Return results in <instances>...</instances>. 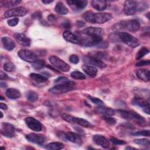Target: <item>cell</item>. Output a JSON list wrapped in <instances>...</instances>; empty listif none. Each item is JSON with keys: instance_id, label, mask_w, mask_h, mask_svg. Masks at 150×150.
<instances>
[{"instance_id": "obj_1", "label": "cell", "mask_w": 150, "mask_h": 150, "mask_svg": "<svg viewBox=\"0 0 150 150\" xmlns=\"http://www.w3.org/2000/svg\"><path fill=\"white\" fill-rule=\"evenodd\" d=\"M112 42H121L131 47L139 46V42L138 39L127 32H116L110 36Z\"/></svg>"}, {"instance_id": "obj_2", "label": "cell", "mask_w": 150, "mask_h": 150, "mask_svg": "<svg viewBox=\"0 0 150 150\" xmlns=\"http://www.w3.org/2000/svg\"><path fill=\"white\" fill-rule=\"evenodd\" d=\"M112 17V15L109 13H94L90 11H86L83 15V18L87 22L98 24H102L108 22L111 19Z\"/></svg>"}, {"instance_id": "obj_3", "label": "cell", "mask_w": 150, "mask_h": 150, "mask_svg": "<svg viewBox=\"0 0 150 150\" xmlns=\"http://www.w3.org/2000/svg\"><path fill=\"white\" fill-rule=\"evenodd\" d=\"M148 8L144 2L136 1H125L124 4V11L127 15H133L138 11H142Z\"/></svg>"}, {"instance_id": "obj_4", "label": "cell", "mask_w": 150, "mask_h": 150, "mask_svg": "<svg viewBox=\"0 0 150 150\" xmlns=\"http://www.w3.org/2000/svg\"><path fill=\"white\" fill-rule=\"evenodd\" d=\"M117 111L120 116L124 119L135 120L139 124H142L145 122L144 118L135 112L124 110H118Z\"/></svg>"}, {"instance_id": "obj_5", "label": "cell", "mask_w": 150, "mask_h": 150, "mask_svg": "<svg viewBox=\"0 0 150 150\" xmlns=\"http://www.w3.org/2000/svg\"><path fill=\"white\" fill-rule=\"evenodd\" d=\"M79 40L80 44L86 47H90L99 45L102 42L101 36H88V37H79Z\"/></svg>"}, {"instance_id": "obj_6", "label": "cell", "mask_w": 150, "mask_h": 150, "mask_svg": "<svg viewBox=\"0 0 150 150\" xmlns=\"http://www.w3.org/2000/svg\"><path fill=\"white\" fill-rule=\"evenodd\" d=\"M119 29L127 30L130 32H136L139 29L140 25L137 20L123 21L118 24Z\"/></svg>"}, {"instance_id": "obj_7", "label": "cell", "mask_w": 150, "mask_h": 150, "mask_svg": "<svg viewBox=\"0 0 150 150\" xmlns=\"http://www.w3.org/2000/svg\"><path fill=\"white\" fill-rule=\"evenodd\" d=\"M49 60L53 67L62 71L67 72L70 70V66L57 56H51L49 57Z\"/></svg>"}, {"instance_id": "obj_8", "label": "cell", "mask_w": 150, "mask_h": 150, "mask_svg": "<svg viewBox=\"0 0 150 150\" xmlns=\"http://www.w3.org/2000/svg\"><path fill=\"white\" fill-rule=\"evenodd\" d=\"M62 117L64 121L69 123L77 124L84 127H90L91 126V124H90V122H89L86 120H84L81 118L74 117L72 115H70L67 114H63L62 115Z\"/></svg>"}, {"instance_id": "obj_9", "label": "cell", "mask_w": 150, "mask_h": 150, "mask_svg": "<svg viewBox=\"0 0 150 150\" xmlns=\"http://www.w3.org/2000/svg\"><path fill=\"white\" fill-rule=\"evenodd\" d=\"M18 55L23 60L29 63H33L38 60L37 55L34 52L26 49L19 50Z\"/></svg>"}, {"instance_id": "obj_10", "label": "cell", "mask_w": 150, "mask_h": 150, "mask_svg": "<svg viewBox=\"0 0 150 150\" xmlns=\"http://www.w3.org/2000/svg\"><path fill=\"white\" fill-rule=\"evenodd\" d=\"M27 12L28 11L26 8L22 6H19L6 11V12H5L4 16L5 18H8L13 16H23L26 14Z\"/></svg>"}, {"instance_id": "obj_11", "label": "cell", "mask_w": 150, "mask_h": 150, "mask_svg": "<svg viewBox=\"0 0 150 150\" xmlns=\"http://www.w3.org/2000/svg\"><path fill=\"white\" fill-rule=\"evenodd\" d=\"M0 132L1 134L8 138H12L15 135V129L14 127L7 122H3L1 125Z\"/></svg>"}, {"instance_id": "obj_12", "label": "cell", "mask_w": 150, "mask_h": 150, "mask_svg": "<svg viewBox=\"0 0 150 150\" xmlns=\"http://www.w3.org/2000/svg\"><path fill=\"white\" fill-rule=\"evenodd\" d=\"M73 90H74V87L73 86L56 84L55 86L50 88L49 90V91L52 94H60Z\"/></svg>"}, {"instance_id": "obj_13", "label": "cell", "mask_w": 150, "mask_h": 150, "mask_svg": "<svg viewBox=\"0 0 150 150\" xmlns=\"http://www.w3.org/2000/svg\"><path fill=\"white\" fill-rule=\"evenodd\" d=\"M25 121L28 128L32 131L39 132L42 129V125L40 122L33 117H27L25 118Z\"/></svg>"}, {"instance_id": "obj_14", "label": "cell", "mask_w": 150, "mask_h": 150, "mask_svg": "<svg viewBox=\"0 0 150 150\" xmlns=\"http://www.w3.org/2000/svg\"><path fill=\"white\" fill-rule=\"evenodd\" d=\"M25 138L28 141L40 145H43L46 141V138L44 135L35 133L28 134L26 135Z\"/></svg>"}, {"instance_id": "obj_15", "label": "cell", "mask_w": 150, "mask_h": 150, "mask_svg": "<svg viewBox=\"0 0 150 150\" xmlns=\"http://www.w3.org/2000/svg\"><path fill=\"white\" fill-rule=\"evenodd\" d=\"M83 60L86 63L90 64L93 66H97L100 68H104L107 66L106 64L103 62L92 56H84L83 57Z\"/></svg>"}, {"instance_id": "obj_16", "label": "cell", "mask_w": 150, "mask_h": 150, "mask_svg": "<svg viewBox=\"0 0 150 150\" xmlns=\"http://www.w3.org/2000/svg\"><path fill=\"white\" fill-rule=\"evenodd\" d=\"M81 32L83 34L88 36H101V35L103 32V30L100 28L89 27L82 30Z\"/></svg>"}, {"instance_id": "obj_17", "label": "cell", "mask_w": 150, "mask_h": 150, "mask_svg": "<svg viewBox=\"0 0 150 150\" xmlns=\"http://www.w3.org/2000/svg\"><path fill=\"white\" fill-rule=\"evenodd\" d=\"M93 142L104 148H108L110 146V141L103 135H94L93 137Z\"/></svg>"}, {"instance_id": "obj_18", "label": "cell", "mask_w": 150, "mask_h": 150, "mask_svg": "<svg viewBox=\"0 0 150 150\" xmlns=\"http://www.w3.org/2000/svg\"><path fill=\"white\" fill-rule=\"evenodd\" d=\"M67 3L74 11L82 10L87 5V1L86 0L67 1Z\"/></svg>"}, {"instance_id": "obj_19", "label": "cell", "mask_w": 150, "mask_h": 150, "mask_svg": "<svg viewBox=\"0 0 150 150\" xmlns=\"http://www.w3.org/2000/svg\"><path fill=\"white\" fill-rule=\"evenodd\" d=\"M16 40L21 45L24 46H29L30 40L25 35L21 33H16L13 35Z\"/></svg>"}, {"instance_id": "obj_20", "label": "cell", "mask_w": 150, "mask_h": 150, "mask_svg": "<svg viewBox=\"0 0 150 150\" xmlns=\"http://www.w3.org/2000/svg\"><path fill=\"white\" fill-rule=\"evenodd\" d=\"M64 137L66 138V139L73 143L79 145H80L82 143L81 138H80V135L77 134L76 133L73 132H67L64 134Z\"/></svg>"}, {"instance_id": "obj_21", "label": "cell", "mask_w": 150, "mask_h": 150, "mask_svg": "<svg viewBox=\"0 0 150 150\" xmlns=\"http://www.w3.org/2000/svg\"><path fill=\"white\" fill-rule=\"evenodd\" d=\"M63 38L67 42L73 43H79V38L77 36L75 35L70 30H65L63 33Z\"/></svg>"}, {"instance_id": "obj_22", "label": "cell", "mask_w": 150, "mask_h": 150, "mask_svg": "<svg viewBox=\"0 0 150 150\" xmlns=\"http://www.w3.org/2000/svg\"><path fill=\"white\" fill-rule=\"evenodd\" d=\"M91 6L96 10L101 11L104 10L107 6V1L104 0H93L91 2Z\"/></svg>"}, {"instance_id": "obj_23", "label": "cell", "mask_w": 150, "mask_h": 150, "mask_svg": "<svg viewBox=\"0 0 150 150\" xmlns=\"http://www.w3.org/2000/svg\"><path fill=\"white\" fill-rule=\"evenodd\" d=\"M1 41L4 48L8 50H12L15 47V42L9 37H3Z\"/></svg>"}, {"instance_id": "obj_24", "label": "cell", "mask_w": 150, "mask_h": 150, "mask_svg": "<svg viewBox=\"0 0 150 150\" xmlns=\"http://www.w3.org/2000/svg\"><path fill=\"white\" fill-rule=\"evenodd\" d=\"M81 68L84 71V73L91 77H95L97 73V69L94 66H90L88 64H84L82 66Z\"/></svg>"}, {"instance_id": "obj_25", "label": "cell", "mask_w": 150, "mask_h": 150, "mask_svg": "<svg viewBox=\"0 0 150 150\" xmlns=\"http://www.w3.org/2000/svg\"><path fill=\"white\" fill-rule=\"evenodd\" d=\"M136 74L137 77L144 81H149V71L146 69H138L136 71Z\"/></svg>"}, {"instance_id": "obj_26", "label": "cell", "mask_w": 150, "mask_h": 150, "mask_svg": "<svg viewBox=\"0 0 150 150\" xmlns=\"http://www.w3.org/2000/svg\"><path fill=\"white\" fill-rule=\"evenodd\" d=\"M5 94H6V96L9 98L12 99V100L18 98L21 96V92L18 90H17L16 88H8L6 90Z\"/></svg>"}, {"instance_id": "obj_27", "label": "cell", "mask_w": 150, "mask_h": 150, "mask_svg": "<svg viewBox=\"0 0 150 150\" xmlns=\"http://www.w3.org/2000/svg\"><path fill=\"white\" fill-rule=\"evenodd\" d=\"M96 111L99 114L107 116H112L115 114V111L114 110L110 108L102 107V105L97 107L96 108Z\"/></svg>"}, {"instance_id": "obj_28", "label": "cell", "mask_w": 150, "mask_h": 150, "mask_svg": "<svg viewBox=\"0 0 150 150\" xmlns=\"http://www.w3.org/2000/svg\"><path fill=\"white\" fill-rule=\"evenodd\" d=\"M30 78L37 83H43L47 81V78L44 76L37 73H30L29 75Z\"/></svg>"}, {"instance_id": "obj_29", "label": "cell", "mask_w": 150, "mask_h": 150, "mask_svg": "<svg viewBox=\"0 0 150 150\" xmlns=\"http://www.w3.org/2000/svg\"><path fill=\"white\" fill-rule=\"evenodd\" d=\"M55 11L60 15H66L68 13V9L62 2H58L54 8Z\"/></svg>"}, {"instance_id": "obj_30", "label": "cell", "mask_w": 150, "mask_h": 150, "mask_svg": "<svg viewBox=\"0 0 150 150\" xmlns=\"http://www.w3.org/2000/svg\"><path fill=\"white\" fill-rule=\"evenodd\" d=\"M132 103L133 104L138 105L142 108L145 107L149 106V100L146 101V100H145L141 97H136L134 98L133 100H132Z\"/></svg>"}, {"instance_id": "obj_31", "label": "cell", "mask_w": 150, "mask_h": 150, "mask_svg": "<svg viewBox=\"0 0 150 150\" xmlns=\"http://www.w3.org/2000/svg\"><path fill=\"white\" fill-rule=\"evenodd\" d=\"M54 83L56 84H62V85H70V86H73L75 84V83L67 79V77H59L57 79H56Z\"/></svg>"}, {"instance_id": "obj_32", "label": "cell", "mask_w": 150, "mask_h": 150, "mask_svg": "<svg viewBox=\"0 0 150 150\" xmlns=\"http://www.w3.org/2000/svg\"><path fill=\"white\" fill-rule=\"evenodd\" d=\"M45 148L49 150H58L63 149L64 148V145L59 142H54L47 144Z\"/></svg>"}, {"instance_id": "obj_33", "label": "cell", "mask_w": 150, "mask_h": 150, "mask_svg": "<svg viewBox=\"0 0 150 150\" xmlns=\"http://www.w3.org/2000/svg\"><path fill=\"white\" fill-rule=\"evenodd\" d=\"M26 98L30 102H35L38 99V94L34 91H28L26 94Z\"/></svg>"}, {"instance_id": "obj_34", "label": "cell", "mask_w": 150, "mask_h": 150, "mask_svg": "<svg viewBox=\"0 0 150 150\" xmlns=\"http://www.w3.org/2000/svg\"><path fill=\"white\" fill-rule=\"evenodd\" d=\"M21 1L18 0H11V1H5L2 2V5L5 8H11L16 6L21 3Z\"/></svg>"}, {"instance_id": "obj_35", "label": "cell", "mask_w": 150, "mask_h": 150, "mask_svg": "<svg viewBox=\"0 0 150 150\" xmlns=\"http://www.w3.org/2000/svg\"><path fill=\"white\" fill-rule=\"evenodd\" d=\"M70 76L72 78L77 80H84L86 79V76L79 71H72L70 74Z\"/></svg>"}, {"instance_id": "obj_36", "label": "cell", "mask_w": 150, "mask_h": 150, "mask_svg": "<svg viewBox=\"0 0 150 150\" xmlns=\"http://www.w3.org/2000/svg\"><path fill=\"white\" fill-rule=\"evenodd\" d=\"M148 53H149V50L145 47H142L137 52L136 54V59L137 60L140 59L142 57H144L145 55L147 54Z\"/></svg>"}, {"instance_id": "obj_37", "label": "cell", "mask_w": 150, "mask_h": 150, "mask_svg": "<svg viewBox=\"0 0 150 150\" xmlns=\"http://www.w3.org/2000/svg\"><path fill=\"white\" fill-rule=\"evenodd\" d=\"M45 66V62L43 60H37L32 63V67L36 70H39L43 68Z\"/></svg>"}, {"instance_id": "obj_38", "label": "cell", "mask_w": 150, "mask_h": 150, "mask_svg": "<svg viewBox=\"0 0 150 150\" xmlns=\"http://www.w3.org/2000/svg\"><path fill=\"white\" fill-rule=\"evenodd\" d=\"M134 142L138 145L144 146H146V147H149V145H150L149 141L146 138L136 139H134Z\"/></svg>"}, {"instance_id": "obj_39", "label": "cell", "mask_w": 150, "mask_h": 150, "mask_svg": "<svg viewBox=\"0 0 150 150\" xmlns=\"http://www.w3.org/2000/svg\"><path fill=\"white\" fill-rule=\"evenodd\" d=\"M15 64L11 62H7V63H5L4 64V66H3V68L6 71H8V72H11L12 71V70H13L15 69Z\"/></svg>"}, {"instance_id": "obj_40", "label": "cell", "mask_w": 150, "mask_h": 150, "mask_svg": "<svg viewBox=\"0 0 150 150\" xmlns=\"http://www.w3.org/2000/svg\"><path fill=\"white\" fill-rule=\"evenodd\" d=\"M88 98L92 103H93L94 104H95L96 105H97L98 106L103 105L104 104L103 101L102 100H101L100 98H96L94 97H91L90 96H88Z\"/></svg>"}, {"instance_id": "obj_41", "label": "cell", "mask_w": 150, "mask_h": 150, "mask_svg": "<svg viewBox=\"0 0 150 150\" xmlns=\"http://www.w3.org/2000/svg\"><path fill=\"white\" fill-rule=\"evenodd\" d=\"M103 118L110 125H114L116 123V120L110 117V116H107V115H103Z\"/></svg>"}, {"instance_id": "obj_42", "label": "cell", "mask_w": 150, "mask_h": 150, "mask_svg": "<svg viewBox=\"0 0 150 150\" xmlns=\"http://www.w3.org/2000/svg\"><path fill=\"white\" fill-rule=\"evenodd\" d=\"M132 135L137 136V135H142V136H146L149 137V130H144L141 131H137L135 132L131 133Z\"/></svg>"}, {"instance_id": "obj_43", "label": "cell", "mask_w": 150, "mask_h": 150, "mask_svg": "<svg viewBox=\"0 0 150 150\" xmlns=\"http://www.w3.org/2000/svg\"><path fill=\"white\" fill-rule=\"evenodd\" d=\"M18 22H19V19L17 18H14L13 19L8 20L7 23H8V25L10 26H15L18 23Z\"/></svg>"}, {"instance_id": "obj_44", "label": "cell", "mask_w": 150, "mask_h": 150, "mask_svg": "<svg viewBox=\"0 0 150 150\" xmlns=\"http://www.w3.org/2000/svg\"><path fill=\"white\" fill-rule=\"evenodd\" d=\"M110 141L115 145H123V144H126V142L124 141L118 139H117L115 138H111L110 139Z\"/></svg>"}, {"instance_id": "obj_45", "label": "cell", "mask_w": 150, "mask_h": 150, "mask_svg": "<svg viewBox=\"0 0 150 150\" xmlns=\"http://www.w3.org/2000/svg\"><path fill=\"white\" fill-rule=\"evenodd\" d=\"M69 60L71 63L73 64H77L79 63V59L78 57V56L77 55L75 54H72L69 57Z\"/></svg>"}, {"instance_id": "obj_46", "label": "cell", "mask_w": 150, "mask_h": 150, "mask_svg": "<svg viewBox=\"0 0 150 150\" xmlns=\"http://www.w3.org/2000/svg\"><path fill=\"white\" fill-rule=\"evenodd\" d=\"M149 64V60H142L141 62H138L135 66L137 67H140V66H146Z\"/></svg>"}, {"instance_id": "obj_47", "label": "cell", "mask_w": 150, "mask_h": 150, "mask_svg": "<svg viewBox=\"0 0 150 150\" xmlns=\"http://www.w3.org/2000/svg\"><path fill=\"white\" fill-rule=\"evenodd\" d=\"M1 80H5L6 79L8 78V76L6 73H5L4 72H3L2 71H1Z\"/></svg>"}, {"instance_id": "obj_48", "label": "cell", "mask_w": 150, "mask_h": 150, "mask_svg": "<svg viewBox=\"0 0 150 150\" xmlns=\"http://www.w3.org/2000/svg\"><path fill=\"white\" fill-rule=\"evenodd\" d=\"M62 25H63V26L65 28V29H69V28H70V23L69 22H63V23H62Z\"/></svg>"}, {"instance_id": "obj_49", "label": "cell", "mask_w": 150, "mask_h": 150, "mask_svg": "<svg viewBox=\"0 0 150 150\" xmlns=\"http://www.w3.org/2000/svg\"><path fill=\"white\" fill-rule=\"evenodd\" d=\"M76 24H77V26H78V27H80V28H81V27H83V26H84V22H83V21H77V23H76Z\"/></svg>"}, {"instance_id": "obj_50", "label": "cell", "mask_w": 150, "mask_h": 150, "mask_svg": "<svg viewBox=\"0 0 150 150\" xmlns=\"http://www.w3.org/2000/svg\"><path fill=\"white\" fill-rule=\"evenodd\" d=\"M48 20L50 21L53 22V21H54L56 20V18H55V17H54V16L53 15L51 14V15L48 16Z\"/></svg>"}, {"instance_id": "obj_51", "label": "cell", "mask_w": 150, "mask_h": 150, "mask_svg": "<svg viewBox=\"0 0 150 150\" xmlns=\"http://www.w3.org/2000/svg\"><path fill=\"white\" fill-rule=\"evenodd\" d=\"M0 108L2 110H7L8 109V106L5 104H4L3 103H1Z\"/></svg>"}, {"instance_id": "obj_52", "label": "cell", "mask_w": 150, "mask_h": 150, "mask_svg": "<svg viewBox=\"0 0 150 150\" xmlns=\"http://www.w3.org/2000/svg\"><path fill=\"white\" fill-rule=\"evenodd\" d=\"M149 106L143 107V111L145 113H146L147 114H149Z\"/></svg>"}, {"instance_id": "obj_53", "label": "cell", "mask_w": 150, "mask_h": 150, "mask_svg": "<svg viewBox=\"0 0 150 150\" xmlns=\"http://www.w3.org/2000/svg\"><path fill=\"white\" fill-rule=\"evenodd\" d=\"M33 17H34L35 18H36V19H37V18H41V15H40V13H39L38 12H36V13H35L33 14Z\"/></svg>"}, {"instance_id": "obj_54", "label": "cell", "mask_w": 150, "mask_h": 150, "mask_svg": "<svg viewBox=\"0 0 150 150\" xmlns=\"http://www.w3.org/2000/svg\"><path fill=\"white\" fill-rule=\"evenodd\" d=\"M42 2L45 4H50L51 2H53L52 0H50V1H47V0H42Z\"/></svg>"}, {"instance_id": "obj_55", "label": "cell", "mask_w": 150, "mask_h": 150, "mask_svg": "<svg viewBox=\"0 0 150 150\" xmlns=\"http://www.w3.org/2000/svg\"><path fill=\"white\" fill-rule=\"evenodd\" d=\"M6 86H7V85H6V83H4V82H2V81L1 82V87H3V88L6 87Z\"/></svg>"}, {"instance_id": "obj_56", "label": "cell", "mask_w": 150, "mask_h": 150, "mask_svg": "<svg viewBox=\"0 0 150 150\" xmlns=\"http://www.w3.org/2000/svg\"><path fill=\"white\" fill-rule=\"evenodd\" d=\"M126 149H135V148H132V147H129V146H128V147H126Z\"/></svg>"}, {"instance_id": "obj_57", "label": "cell", "mask_w": 150, "mask_h": 150, "mask_svg": "<svg viewBox=\"0 0 150 150\" xmlns=\"http://www.w3.org/2000/svg\"><path fill=\"white\" fill-rule=\"evenodd\" d=\"M0 114H1V118H2L3 117V114H2V112H0Z\"/></svg>"}, {"instance_id": "obj_58", "label": "cell", "mask_w": 150, "mask_h": 150, "mask_svg": "<svg viewBox=\"0 0 150 150\" xmlns=\"http://www.w3.org/2000/svg\"><path fill=\"white\" fill-rule=\"evenodd\" d=\"M4 98H3V97H1V100H3Z\"/></svg>"}]
</instances>
